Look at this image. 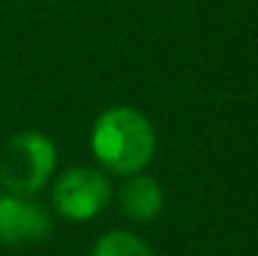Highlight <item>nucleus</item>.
I'll return each instance as SVG.
<instances>
[{
    "label": "nucleus",
    "instance_id": "f257e3e1",
    "mask_svg": "<svg viewBox=\"0 0 258 256\" xmlns=\"http://www.w3.org/2000/svg\"><path fill=\"white\" fill-rule=\"evenodd\" d=\"M90 148L108 171L133 176L151 164L156 153V131L141 111L115 106L95 121Z\"/></svg>",
    "mask_w": 258,
    "mask_h": 256
},
{
    "label": "nucleus",
    "instance_id": "f03ea898",
    "mask_svg": "<svg viewBox=\"0 0 258 256\" xmlns=\"http://www.w3.org/2000/svg\"><path fill=\"white\" fill-rule=\"evenodd\" d=\"M55 143L38 131L13 136L0 153V183L13 196L38 193L55 169Z\"/></svg>",
    "mask_w": 258,
    "mask_h": 256
},
{
    "label": "nucleus",
    "instance_id": "7ed1b4c3",
    "mask_svg": "<svg viewBox=\"0 0 258 256\" xmlns=\"http://www.w3.org/2000/svg\"><path fill=\"white\" fill-rule=\"evenodd\" d=\"M110 193L113 188L103 171L81 166L66 171L58 178L53 188V203L60 216L71 221H88L108 206Z\"/></svg>",
    "mask_w": 258,
    "mask_h": 256
},
{
    "label": "nucleus",
    "instance_id": "20e7f679",
    "mask_svg": "<svg viewBox=\"0 0 258 256\" xmlns=\"http://www.w3.org/2000/svg\"><path fill=\"white\" fill-rule=\"evenodd\" d=\"M50 236V216L48 211L28 201V196H5L0 198V244L3 246H23L40 244Z\"/></svg>",
    "mask_w": 258,
    "mask_h": 256
},
{
    "label": "nucleus",
    "instance_id": "39448f33",
    "mask_svg": "<svg viewBox=\"0 0 258 256\" xmlns=\"http://www.w3.org/2000/svg\"><path fill=\"white\" fill-rule=\"evenodd\" d=\"M120 209L133 221H153L163 211V188L153 176L133 173L120 188Z\"/></svg>",
    "mask_w": 258,
    "mask_h": 256
},
{
    "label": "nucleus",
    "instance_id": "423d86ee",
    "mask_svg": "<svg viewBox=\"0 0 258 256\" xmlns=\"http://www.w3.org/2000/svg\"><path fill=\"white\" fill-rule=\"evenodd\" d=\"M93 256H153V251L131 231H108L95 241Z\"/></svg>",
    "mask_w": 258,
    "mask_h": 256
}]
</instances>
